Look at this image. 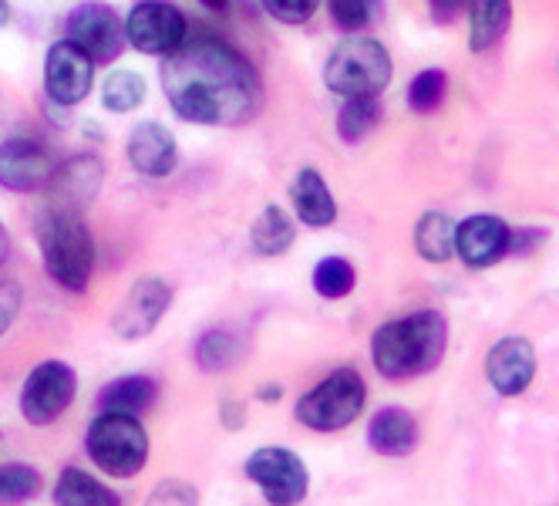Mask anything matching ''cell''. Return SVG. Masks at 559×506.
<instances>
[{"instance_id":"obj_29","label":"cell","mask_w":559,"mask_h":506,"mask_svg":"<svg viewBox=\"0 0 559 506\" xmlns=\"http://www.w3.org/2000/svg\"><path fill=\"white\" fill-rule=\"evenodd\" d=\"M102 102L108 111L115 115H126V111H135L142 102H145V82L135 74V71H115L108 82H105V92H102Z\"/></svg>"},{"instance_id":"obj_13","label":"cell","mask_w":559,"mask_h":506,"mask_svg":"<svg viewBox=\"0 0 559 506\" xmlns=\"http://www.w3.org/2000/svg\"><path fill=\"white\" fill-rule=\"evenodd\" d=\"M512 226L502 216L492 213H475L462 223H455V254L465 267L483 270L499 263L512 250Z\"/></svg>"},{"instance_id":"obj_19","label":"cell","mask_w":559,"mask_h":506,"mask_svg":"<svg viewBox=\"0 0 559 506\" xmlns=\"http://www.w3.org/2000/svg\"><path fill=\"white\" fill-rule=\"evenodd\" d=\"M98 186H102V163L95 155H74L64 166H58L55 183H51V189L58 192V203L71 210L92 203Z\"/></svg>"},{"instance_id":"obj_23","label":"cell","mask_w":559,"mask_h":506,"mask_svg":"<svg viewBox=\"0 0 559 506\" xmlns=\"http://www.w3.org/2000/svg\"><path fill=\"white\" fill-rule=\"evenodd\" d=\"M415 250L428 263H445L455 257V220L449 213H425L415 226Z\"/></svg>"},{"instance_id":"obj_14","label":"cell","mask_w":559,"mask_h":506,"mask_svg":"<svg viewBox=\"0 0 559 506\" xmlns=\"http://www.w3.org/2000/svg\"><path fill=\"white\" fill-rule=\"evenodd\" d=\"M92 82H95V61L82 48L71 45L68 37L51 45L48 61H45V89L51 102L58 105L85 102L92 92Z\"/></svg>"},{"instance_id":"obj_27","label":"cell","mask_w":559,"mask_h":506,"mask_svg":"<svg viewBox=\"0 0 559 506\" xmlns=\"http://www.w3.org/2000/svg\"><path fill=\"white\" fill-rule=\"evenodd\" d=\"M381 119L378 98H347L337 115V136L344 142H361Z\"/></svg>"},{"instance_id":"obj_12","label":"cell","mask_w":559,"mask_h":506,"mask_svg":"<svg viewBox=\"0 0 559 506\" xmlns=\"http://www.w3.org/2000/svg\"><path fill=\"white\" fill-rule=\"evenodd\" d=\"M58 173L55 155L34 139H11L0 145V186L11 192L51 189Z\"/></svg>"},{"instance_id":"obj_18","label":"cell","mask_w":559,"mask_h":506,"mask_svg":"<svg viewBox=\"0 0 559 506\" xmlns=\"http://www.w3.org/2000/svg\"><path fill=\"white\" fill-rule=\"evenodd\" d=\"M368 443L378 456H408L418 446V422L405 409H381L368 425Z\"/></svg>"},{"instance_id":"obj_25","label":"cell","mask_w":559,"mask_h":506,"mask_svg":"<svg viewBox=\"0 0 559 506\" xmlns=\"http://www.w3.org/2000/svg\"><path fill=\"white\" fill-rule=\"evenodd\" d=\"M239 348H243V341H239L233 331L213 328L195 341V362L203 372H226L239 358Z\"/></svg>"},{"instance_id":"obj_7","label":"cell","mask_w":559,"mask_h":506,"mask_svg":"<svg viewBox=\"0 0 559 506\" xmlns=\"http://www.w3.org/2000/svg\"><path fill=\"white\" fill-rule=\"evenodd\" d=\"M243 473L250 483L260 486L263 499L270 506H297L307 490H310V473H307V462L284 449V446H263L257 449L247 466H243Z\"/></svg>"},{"instance_id":"obj_2","label":"cell","mask_w":559,"mask_h":506,"mask_svg":"<svg viewBox=\"0 0 559 506\" xmlns=\"http://www.w3.org/2000/svg\"><path fill=\"white\" fill-rule=\"evenodd\" d=\"M449 348V325L438 310H418V315L388 321L371 338V362L378 375L391 381L418 378L442 365Z\"/></svg>"},{"instance_id":"obj_9","label":"cell","mask_w":559,"mask_h":506,"mask_svg":"<svg viewBox=\"0 0 559 506\" xmlns=\"http://www.w3.org/2000/svg\"><path fill=\"white\" fill-rule=\"evenodd\" d=\"M186 37V14L173 0H139L126 17V42L142 55H169Z\"/></svg>"},{"instance_id":"obj_4","label":"cell","mask_w":559,"mask_h":506,"mask_svg":"<svg viewBox=\"0 0 559 506\" xmlns=\"http://www.w3.org/2000/svg\"><path fill=\"white\" fill-rule=\"evenodd\" d=\"M391 55L374 37L350 34L331 51L324 82L341 98H378L391 85Z\"/></svg>"},{"instance_id":"obj_11","label":"cell","mask_w":559,"mask_h":506,"mask_svg":"<svg viewBox=\"0 0 559 506\" xmlns=\"http://www.w3.org/2000/svg\"><path fill=\"white\" fill-rule=\"evenodd\" d=\"M173 304V291L166 281L158 278H142L132 284V291L126 294V301L118 304V310L111 315V331L122 341H139L148 338L158 321L166 318V310Z\"/></svg>"},{"instance_id":"obj_15","label":"cell","mask_w":559,"mask_h":506,"mask_svg":"<svg viewBox=\"0 0 559 506\" xmlns=\"http://www.w3.org/2000/svg\"><path fill=\"white\" fill-rule=\"evenodd\" d=\"M486 378L502 399L523 396L536 378V352L526 338H502L492 344V352L486 358Z\"/></svg>"},{"instance_id":"obj_39","label":"cell","mask_w":559,"mask_h":506,"mask_svg":"<svg viewBox=\"0 0 559 506\" xmlns=\"http://www.w3.org/2000/svg\"><path fill=\"white\" fill-rule=\"evenodd\" d=\"M11 21V8H8V0H0V27H4Z\"/></svg>"},{"instance_id":"obj_28","label":"cell","mask_w":559,"mask_h":506,"mask_svg":"<svg viewBox=\"0 0 559 506\" xmlns=\"http://www.w3.org/2000/svg\"><path fill=\"white\" fill-rule=\"evenodd\" d=\"M354 284H357V274L344 257H324L313 267V291L328 301L347 297L354 291Z\"/></svg>"},{"instance_id":"obj_5","label":"cell","mask_w":559,"mask_h":506,"mask_svg":"<svg viewBox=\"0 0 559 506\" xmlns=\"http://www.w3.org/2000/svg\"><path fill=\"white\" fill-rule=\"evenodd\" d=\"M88 459L105 476L132 480L145 470L148 462V433L135 415L122 412H102L85 436Z\"/></svg>"},{"instance_id":"obj_10","label":"cell","mask_w":559,"mask_h":506,"mask_svg":"<svg viewBox=\"0 0 559 506\" xmlns=\"http://www.w3.org/2000/svg\"><path fill=\"white\" fill-rule=\"evenodd\" d=\"M68 42L82 48L95 64L115 61L126 48V24L118 21V14L98 0L92 4L74 8L68 17Z\"/></svg>"},{"instance_id":"obj_34","label":"cell","mask_w":559,"mask_h":506,"mask_svg":"<svg viewBox=\"0 0 559 506\" xmlns=\"http://www.w3.org/2000/svg\"><path fill=\"white\" fill-rule=\"evenodd\" d=\"M21 301H24L21 284H14V281H0V338H4V331L14 325L17 310H21Z\"/></svg>"},{"instance_id":"obj_31","label":"cell","mask_w":559,"mask_h":506,"mask_svg":"<svg viewBox=\"0 0 559 506\" xmlns=\"http://www.w3.org/2000/svg\"><path fill=\"white\" fill-rule=\"evenodd\" d=\"M331 17L341 31L361 34L371 24V0H328Z\"/></svg>"},{"instance_id":"obj_24","label":"cell","mask_w":559,"mask_h":506,"mask_svg":"<svg viewBox=\"0 0 559 506\" xmlns=\"http://www.w3.org/2000/svg\"><path fill=\"white\" fill-rule=\"evenodd\" d=\"M250 244L260 257H280V254H287L290 244H294V223L290 216L280 210V207H266L253 230H250Z\"/></svg>"},{"instance_id":"obj_32","label":"cell","mask_w":559,"mask_h":506,"mask_svg":"<svg viewBox=\"0 0 559 506\" xmlns=\"http://www.w3.org/2000/svg\"><path fill=\"white\" fill-rule=\"evenodd\" d=\"M317 8H321V0H263V11L273 21L290 24V27L307 24L317 14Z\"/></svg>"},{"instance_id":"obj_8","label":"cell","mask_w":559,"mask_h":506,"mask_svg":"<svg viewBox=\"0 0 559 506\" xmlns=\"http://www.w3.org/2000/svg\"><path fill=\"white\" fill-rule=\"evenodd\" d=\"M78 392V375L64 362H41L21 388V415L31 425H51L58 422Z\"/></svg>"},{"instance_id":"obj_1","label":"cell","mask_w":559,"mask_h":506,"mask_svg":"<svg viewBox=\"0 0 559 506\" xmlns=\"http://www.w3.org/2000/svg\"><path fill=\"white\" fill-rule=\"evenodd\" d=\"M163 89L173 111L195 126H243L260 108L253 64L219 37H186L163 61Z\"/></svg>"},{"instance_id":"obj_30","label":"cell","mask_w":559,"mask_h":506,"mask_svg":"<svg viewBox=\"0 0 559 506\" xmlns=\"http://www.w3.org/2000/svg\"><path fill=\"white\" fill-rule=\"evenodd\" d=\"M445 92H449V74L442 68H425V71H418L412 78L408 105H412V111L428 115V111H435L438 105L445 102Z\"/></svg>"},{"instance_id":"obj_16","label":"cell","mask_w":559,"mask_h":506,"mask_svg":"<svg viewBox=\"0 0 559 506\" xmlns=\"http://www.w3.org/2000/svg\"><path fill=\"white\" fill-rule=\"evenodd\" d=\"M129 163L135 173L148 176V179H163L176 169L179 163V145H176V136L158 126V122H139L132 132H129Z\"/></svg>"},{"instance_id":"obj_22","label":"cell","mask_w":559,"mask_h":506,"mask_svg":"<svg viewBox=\"0 0 559 506\" xmlns=\"http://www.w3.org/2000/svg\"><path fill=\"white\" fill-rule=\"evenodd\" d=\"M55 506H122L111 486L95 480L92 473L68 466L55 483Z\"/></svg>"},{"instance_id":"obj_26","label":"cell","mask_w":559,"mask_h":506,"mask_svg":"<svg viewBox=\"0 0 559 506\" xmlns=\"http://www.w3.org/2000/svg\"><path fill=\"white\" fill-rule=\"evenodd\" d=\"M41 486L45 480L34 466H24V462L0 466V506H24L27 499L41 493Z\"/></svg>"},{"instance_id":"obj_37","label":"cell","mask_w":559,"mask_h":506,"mask_svg":"<svg viewBox=\"0 0 559 506\" xmlns=\"http://www.w3.org/2000/svg\"><path fill=\"white\" fill-rule=\"evenodd\" d=\"M199 4H203V8H210V11H226L229 8V0H199Z\"/></svg>"},{"instance_id":"obj_3","label":"cell","mask_w":559,"mask_h":506,"mask_svg":"<svg viewBox=\"0 0 559 506\" xmlns=\"http://www.w3.org/2000/svg\"><path fill=\"white\" fill-rule=\"evenodd\" d=\"M37 247L45 257V270L55 284L64 291L82 294L95 270V240L82 220V213L71 207H48L37 213Z\"/></svg>"},{"instance_id":"obj_36","label":"cell","mask_w":559,"mask_h":506,"mask_svg":"<svg viewBox=\"0 0 559 506\" xmlns=\"http://www.w3.org/2000/svg\"><path fill=\"white\" fill-rule=\"evenodd\" d=\"M280 396H284V388H280V385L263 388V392H260V399H263V402H280Z\"/></svg>"},{"instance_id":"obj_6","label":"cell","mask_w":559,"mask_h":506,"mask_svg":"<svg viewBox=\"0 0 559 506\" xmlns=\"http://www.w3.org/2000/svg\"><path fill=\"white\" fill-rule=\"evenodd\" d=\"M368 385L357 368H337L297 402V419L310 433H341L365 412Z\"/></svg>"},{"instance_id":"obj_33","label":"cell","mask_w":559,"mask_h":506,"mask_svg":"<svg viewBox=\"0 0 559 506\" xmlns=\"http://www.w3.org/2000/svg\"><path fill=\"white\" fill-rule=\"evenodd\" d=\"M145 506H199V496H195V490H192L189 483H182V480H166V483H158V486L148 493Z\"/></svg>"},{"instance_id":"obj_35","label":"cell","mask_w":559,"mask_h":506,"mask_svg":"<svg viewBox=\"0 0 559 506\" xmlns=\"http://www.w3.org/2000/svg\"><path fill=\"white\" fill-rule=\"evenodd\" d=\"M428 8H431L435 24H452L459 17V11L465 8V0H428Z\"/></svg>"},{"instance_id":"obj_21","label":"cell","mask_w":559,"mask_h":506,"mask_svg":"<svg viewBox=\"0 0 559 506\" xmlns=\"http://www.w3.org/2000/svg\"><path fill=\"white\" fill-rule=\"evenodd\" d=\"M158 399V385L148 375H126L115 378L111 385L102 388L98 409L102 412H122V415H145Z\"/></svg>"},{"instance_id":"obj_17","label":"cell","mask_w":559,"mask_h":506,"mask_svg":"<svg viewBox=\"0 0 559 506\" xmlns=\"http://www.w3.org/2000/svg\"><path fill=\"white\" fill-rule=\"evenodd\" d=\"M290 200H294V210H297L300 223L310 226V230H324V226H331L337 220L334 192L313 166L297 173V179L290 186Z\"/></svg>"},{"instance_id":"obj_20","label":"cell","mask_w":559,"mask_h":506,"mask_svg":"<svg viewBox=\"0 0 559 506\" xmlns=\"http://www.w3.org/2000/svg\"><path fill=\"white\" fill-rule=\"evenodd\" d=\"M512 24V0H468V48L483 55L502 42Z\"/></svg>"},{"instance_id":"obj_38","label":"cell","mask_w":559,"mask_h":506,"mask_svg":"<svg viewBox=\"0 0 559 506\" xmlns=\"http://www.w3.org/2000/svg\"><path fill=\"white\" fill-rule=\"evenodd\" d=\"M8 260V233H4V226H0V263Z\"/></svg>"}]
</instances>
